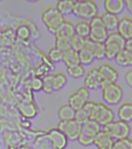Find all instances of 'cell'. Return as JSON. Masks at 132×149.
Segmentation results:
<instances>
[{"mask_svg": "<svg viewBox=\"0 0 132 149\" xmlns=\"http://www.w3.org/2000/svg\"><path fill=\"white\" fill-rule=\"evenodd\" d=\"M100 130V125L93 120H88L82 124L81 128L77 139L81 144L88 146L93 143V140Z\"/></svg>", "mask_w": 132, "mask_h": 149, "instance_id": "obj_4", "label": "cell"}, {"mask_svg": "<svg viewBox=\"0 0 132 149\" xmlns=\"http://www.w3.org/2000/svg\"><path fill=\"white\" fill-rule=\"evenodd\" d=\"M82 124L74 119L59 121L57 127L58 130L65 135L67 139H77L81 128Z\"/></svg>", "mask_w": 132, "mask_h": 149, "instance_id": "obj_9", "label": "cell"}, {"mask_svg": "<svg viewBox=\"0 0 132 149\" xmlns=\"http://www.w3.org/2000/svg\"><path fill=\"white\" fill-rule=\"evenodd\" d=\"M67 82V78L63 72L54 73L53 78V91H58L63 88Z\"/></svg>", "mask_w": 132, "mask_h": 149, "instance_id": "obj_27", "label": "cell"}, {"mask_svg": "<svg viewBox=\"0 0 132 149\" xmlns=\"http://www.w3.org/2000/svg\"><path fill=\"white\" fill-rule=\"evenodd\" d=\"M42 21L50 32L55 34L65 19L64 16L54 6H48L44 8L41 12Z\"/></svg>", "mask_w": 132, "mask_h": 149, "instance_id": "obj_1", "label": "cell"}, {"mask_svg": "<svg viewBox=\"0 0 132 149\" xmlns=\"http://www.w3.org/2000/svg\"><path fill=\"white\" fill-rule=\"evenodd\" d=\"M66 71L70 77L73 78H79L83 76L85 73L84 66L81 63L66 67Z\"/></svg>", "mask_w": 132, "mask_h": 149, "instance_id": "obj_28", "label": "cell"}, {"mask_svg": "<svg viewBox=\"0 0 132 149\" xmlns=\"http://www.w3.org/2000/svg\"><path fill=\"white\" fill-rule=\"evenodd\" d=\"M49 70H50V68L47 65L44 64V63L40 64L37 66L35 76L41 78L45 74L49 73Z\"/></svg>", "mask_w": 132, "mask_h": 149, "instance_id": "obj_38", "label": "cell"}, {"mask_svg": "<svg viewBox=\"0 0 132 149\" xmlns=\"http://www.w3.org/2000/svg\"><path fill=\"white\" fill-rule=\"evenodd\" d=\"M112 149H132V140L129 137L116 140Z\"/></svg>", "mask_w": 132, "mask_h": 149, "instance_id": "obj_33", "label": "cell"}, {"mask_svg": "<svg viewBox=\"0 0 132 149\" xmlns=\"http://www.w3.org/2000/svg\"><path fill=\"white\" fill-rule=\"evenodd\" d=\"M55 46L60 50L64 51L71 48V38L64 35L55 34Z\"/></svg>", "mask_w": 132, "mask_h": 149, "instance_id": "obj_25", "label": "cell"}, {"mask_svg": "<svg viewBox=\"0 0 132 149\" xmlns=\"http://www.w3.org/2000/svg\"><path fill=\"white\" fill-rule=\"evenodd\" d=\"M98 7L95 1L92 0L74 1L72 14L80 19H87L93 18L97 14Z\"/></svg>", "mask_w": 132, "mask_h": 149, "instance_id": "obj_3", "label": "cell"}, {"mask_svg": "<svg viewBox=\"0 0 132 149\" xmlns=\"http://www.w3.org/2000/svg\"><path fill=\"white\" fill-rule=\"evenodd\" d=\"M124 48L132 51V38L125 40Z\"/></svg>", "mask_w": 132, "mask_h": 149, "instance_id": "obj_41", "label": "cell"}, {"mask_svg": "<svg viewBox=\"0 0 132 149\" xmlns=\"http://www.w3.org/2000/svg\"><path fill=\"white\" fill-rule=\"evenodd\" d=\"M17 33L19 37L22 40H28L30 35V29L28 25L25 24H21L19 26Z\"/></svg>", "mask_w": 132, "mask_h": 149, "instance_id": "obj_35", "label": "cell"}, {"mask_svg": "<svg viewBox=\"0 0 132 149\" xmlns=\"http://www.w3.org/2000/svg\"><path fill=\"white\" fill-rule=\"evenodd\" d=\"M118 115L119 119L126 122H129L132 119V105L130 102L122 103L119 107Z\"/></svg>", "mask_w": 132, "mask_h": 149, "instance_id": "obj_22", "label": "cell"}, {"mask_svg": "<svg viewBox=\"0 0 132 149\" xmlns=\"http://www.w3.org/2000/svg\"><path fill=\"white\" fill-rule=\"evenodd\" d=\"M74 119L76 120L79 123L83 124L86 121L89 120L87 114H86L85 111L82 108L79 109L75 110Z\"/></svg>", "mask_w": 132, "mask_h": 149, "instance_id": "obj_37", "label": "cell"}, {"mask_svg": "<svg viewBox=\"0 0 132 149\" xmlns=\"http://www.w3.org/2000/svg\"><path fill=\"white\" fill-rule=\"evenodd\" d=\"M114 141L113 138L102 130L95 136L93 143L99 149H112Z\"/></svg>", "mask_w": 132, "mask_h": 149, "instance_id": "obj_15", "label": "cell"}, {"mask_svg": "<svg viewBox=\"0 0 132 149\" xmlns=\"http://www.w3.org/2000/svg\"><path fill=\"white\" fill-rule=\"evenodd\" d=\"M63 54V51L53 46L49 49L48 56L53 63H58L62 61Z\"/></svg>", "mask_w": 132, "mask_h": 149, "instance_id": "obj_32", "label": "cell"}, {"mask_svg": "<svg viewBox=\"0 0 132 149\" xmlns=\"http://www.w3.org/2000/svg\"><path fill=\"white\" fill-rule=\"evenodd\" d=\"M104 7L106 12L118 15L125 8L124 1L123 0H105Z\"/></svg>", "mask_w": 132, "mask_h": 149, "instance_id": "obj_17", "label": "cell"}, {"mask_svg": "<svg viewBox=\"0 0 132 149\" xmlns=\"http://www.w3.org/2000/svg\"><path fill=\"white\" fill-rule=\"evenodd\" d=\"M62 61L66 67L80 63L79 61L78 51L70 48L63 52Z\"/></svg>", "mask_w": 132, "mask_h": 149, "instance_id": "obj_21", "label": "cell"}, {"mask_svg": "<svg viewBox=\"0 0 132 149\" xmlns=\"http://www.w3.org/2000/svg\"><path fill=\"white\" fill-rule=\"evenodd\" d=\"M21 111L27 118L34 117L37 113V106L33 102H26L21 106Z\"/></svg>", "mask_w": 132, "mask_h": 149, "instance_id": "obj_29", "label": "cell"}, {"mask_svg": "<svg viewBox=\"0 0 132 149\" xmlns=\"http://www.w3.org/2000/svg\"><path fill=\"white\" fill-rule=\"evenodd\" d=\"M125 8H126L130 14H132V0H126L124 1Z\"/></svg>", "mask_w": 132, "mask_h": 149, "instance_id": "obj_40", "label": "cell"}, {"mask_svg": "<svg viewBox=\"0 0 132 149\" xmlns=\"http://www.w3.org/2000/svg\"><path fill=\"white\" fill-rule=\"evenodd\" d=\"M90 32L88 37L93 42H104L109 34V31L102 22L101 15L97 14L89 19Z\"/></svg>", "mask_w": 132, "mask_h": 149, "instance_id": "obj_6", "label": "cell"}, {"mask_svg": "<svg viewBox=\"0 0 132 149\" xmlns=\"http://www.w3.org/2000/svg\"><path fill=\"white\" fill-rule=\"evenodd\" d=\"M54 73L49 72L41 77L42 90L45 93H51L53 92V78Z\"/></svg>", "mask_w": 132, "mask_h": 149, "instance_id": "obj_30", "label": "cell"}, {"mask_svg": "<svg viewBox=\"0 0 132 149\" xmlns=\"http://www.w3.org/2000/svg\"><path fill=\"white\" fill-rule=\"evenodd\" d=\"M49 137L56 149H63L67 146V138L57 128H54L50 131Z\"/></svg>", "mask_w": 132, "mask_h": 149, "instance_id": "obj_16", "label": "cell"}, {"mask_svg": "<svg viewBox=\"0 0 132 149\" xmlns=\"http://www.w3.org/2000/svg\"><path fill=\"white\" fill-rule=\"evenodd\" d=\"M74 1L72 0H60L56 3L55 7L63 16L72 14Z\"/></svg>", "mask_w": 132, "mask_h": 149, "instance_id": "obj_23", "label": "cell"}, {"mask_svg": "<svg viewBox=\"0 0 132 149\" xmlns=\"http://www.w3.org/2000/svg\"><path fill=\"white\" fill-rule=\"evenodd\" d=\"M116 31L125 40L132 38V19L129 17L124 16L119 20Z\"/></svg>", "mask_w": 132, "mask_h": 149, "instance_id": "obj_14", "label": "cell"}, {"mask_svg": "<svg viewBox=\"0 0 132 149\" xmlns=\"http://www.w3.org/2000/svg\"><path fill=\"white\" fill-rule=\"evenodd\" d=\"M126 40L116 30L109 32L104 42L106 58L113 60L119 52L124 48Z\"/></svg>", "mask_w": 132, "mask_h": 149, "instance_id": "obj_2", "label": "cell"}, {"mask_svg": "<svg viewBox=\"0 0 132 149\" xmlns=\"http://www.w3.org/2000/svg\"><path fill=\"white\" fill-rule=\"evenodd\" d=\"M103 130L106 132L112 138L117 140L128 137L131 127L128 122L119 119L115 121L113 120L104 125Z\"/></svg>", "mask_w": 132, "mask_h": 149, "instance_id": "obj_5", "label": "cell"}, {"mask_svg": "<svg viewBox=\"0 0 132 149\" xmlns=\"http://www.w3.org/2000/svg\"><path fill=\"white\" fill-rule=\"evenodd\" d=\"M75 110L68 104L61 105L58 110V116L61 120L74 119Z\"/></svg>", "mask_w": 132, "mask_h": 149, "instance_id": "obj_24", "label": "cell"}, {"mask_svg": "<svg viewBox=\"0 0 132 149\" xmlns=\"http://www.w3.org/2000/svg\"><path fill=\"white\" fill-rule=\"evenodd\" d=\"M74 27L76 35L83 38L88 37L90 32L89 21L84 19H79L74 24Z\"/></svg>", "mask_w": 132, "mask_h": 149, "instance_id": "obj_20", "label": "cell"}, {"mask_svg": "<svg viewBox=\"0 0 132 149\" xmlns=\"http://www.w3.org/2000/svg\"><path fill=\"white\" fill-rule=\"evenodd\" d=\"M93 52L95 59L103 60L106 58V52L104 42H94Z\"/></svg>", "mask_w": 132, "mask_h": 149, "instance_id": "obj_31", "label": "cell"}, {"mask_svg": "<svg viewBox=\"0 0 132 149\" xmlns=\"http://www.w3.org/2000/svg\"><path fill=\"white\" fill-rule=\"evenodd\" d=\"M30 88L34 92H39L42 90V81L41 78L35 76L32 80L30 83Z\"/></svg>", "mask_w": 132, "mask_h": 149, "instance_id": "obj_36", "label": "cell"}, {"mask_svg": "<svg viewBox=\"0 0 132 149\" xmlns=\"http://www.w3.org/2000/svg\"><path fill=\"white\" fill-rule=\"evenodd\" d=\"M125 81L127 83L128 85L130 86H132V70L130 69L125 74Z\"/></svg>", "mask_w": 132, "mask_h": 149, "instance_id": "obj_39", "label": "cell"}, {"mask_svg": "<svg viewBox=\"0 0 132 149\" xmlns=\"http://www.w3.org/2000/svg\"><path fill=\"white\" fill-rule=\"evenodd\" d=\"M93 42L89 37L85 38L83 47L78 51L79 63L84 66L91 64L95 60L93 52Z\"/></svg>", "mask_w": 132, "mask_h": 149, "instance_id": "obj_12", "label": "cell"}, {"mask_svg": "<svg viewBox=\"0 0 132 149\" xmlns=\"http://www.w3.org/2000/svg\"><path fill=\"white\" fill-rule=\"evenodd\" d=\"M97 70L101 78L100 88L106 84L115 82L118 79L119 73L117 70L109 64L102 63L97 68Z\"/></svg>", "mask_w": 132, "mask_h": 149, "instance_id": "obj_11", "label": "cell"}, {"mask_svg": "<svg viewBox=\"0 0 132 149\" xmlns=\"http://www.w3.org/2000/svg\"><path fill=\"white\" fill-rule=\"evenodd\" d=\"M101 17L102 22L107 30H116L119 20L118 15L105 11Z\"/></svg>", "mask_w": 132, "mask_h": 149, "instance_id": "obj_18", "label": "cell"}, {"mask_svg": "<svg viewBox=\"0 0 132 149\" xmlns=\"http://www.w3.org/2000/svg\"><path fill=\"white\" fill-rule=\"evenodd\" d=\"M89 95V90L85 86H81L69 96L68 104L75 110L79 109L88 100Z\"/></svg>", "mask_w": 132, "mask_h": 149, "instance_id": "obj_10", "label": "cell"}, {"mask_svg": "<svg viewBox=\"0 0 132 149\" xmlns=\"http://www.w3.org/2000/svg\"><path fill=\"white\" fill-rule=\"evenodd\" d=\"M85 38L74 34L71 38V47L75 50L79 51L83 47Z\"/></svg>", "mask_w": 132, "mask_h": 149, "instance_id": "obj_34", "label": "cell"}, {"mask_svg": "<svg viewBox=\"0 0 132 149\" xmlns=\"http://www.w3.org/2000/svg\"><path fill=\"white\" fill-rule=\"evenodd\" d=\"M113 110L104 102H96L91 114L90 120L96 121L100 125L104 126L113 120Z\"/></svg>", "mask_w": 132, "mask_h": 149, "instance_id": "obj_8", "label": "cell"}, {"mask_svg": "<svg viewBox=\"0 0 132 149\" xmlns=\"http://www.w3.org/2000/svg\"><path fill=\"white\" fill-rule=\"evenodd\" d=\"M114 60L120 66H130L132 64V51L123 48L116 55Z\"/></svg>", "mask_w": 132, "mask_h": 149, "instance_id": "obj_19", "label": "cell"}, {"mask_svg": "<svg viewBox=\"0 0 132 149\" xmlns=\"http://www.w3.org/2000/svg\"><path fill=\"white\" fill-rule=\"evenodd\" d=\"M84 86L89 90H95L100 88L101 78L97 68H93L89 70L84 78Z\"/></svg>", "mask_w": 132, "mask_h": 149, "instance_id": "obj_13", "label": "cell"}, {"mask_svg": "<svg viewBox=\"0 0 132 149\" xmlns=\"http://www.w3.org/2000/svg\"><path fill=\"white\" fill-rule=\"evenodd\" d=\"M55 34L64 35L71 38L75 34L74 24L69 20H65Z\"/></svg>", "mask_w": 132, "mask_h": 149, "instance_id": "obj_26", "label": "cell"}, {"mask_svg": "<svg viewBox=\"0 0 132 149\" xmlns=\"http://www.w3.org/2000/svg\"><path fill=\"white\" fill-rule=\"evenodd\" d=\"M101 88L102 90V97L107 104L116 105L122 100L123 90L116 82L106 84Z\"/></svg>", "mask_w": 132, "mask_h": 149, "instance_id": "obj_7", "label": "cell"}]
</instances>
